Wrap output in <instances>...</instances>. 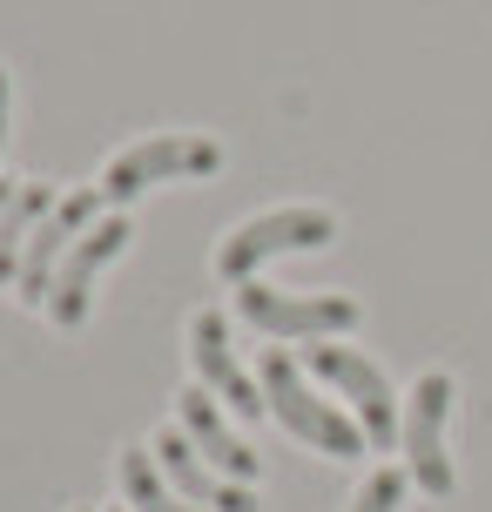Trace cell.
I'll return each mask as SVG.
<instances>
[{"label": "cell", "mask_w": 492, "mask_h": 512, "mask_svg": "<svg viewBox=\"0 0 492 512\" xmlns=\"http://www.w3.org/2000/svg\"><path fill=\"white\" fill-rule=\"evenodd\" d=\"M263 398L284 418V432H297L304 445H317V452H331V459H358L364 452L358 418H344L331 398H317L311 384H304V371H297L284 351H263Z\"/></svg>", "instance_id": "1"}, {"label": "cell", "mask_w": 492, "mask_h": 512, "mask_svg": "<svg viewBox=\"0 0 492 512\" xmlns=\"http://www.w3.org/2000/svg\"><path fill=\"white\" fill-rule=\"evenodd\" d=\"M216 169H223V149L209 135H156V142H135V149H122L108 162L102 196L129 203V196L156 189V182H189V176H216Z\"/></svg>", "instance_id": "2"}, {"label": "cell", "mask_w": 492, "mask_h": 512, "mask_svg": "<svg viewBox=\"0 0 492 512\" xmlns=\"http://www.w3.org/2000/svg\"><path fill=\"white\" fill-rule=\"evenodd\" d=\"M331 236H337L331 209H270V216H250V223L216 250V270H223L230 283H250L270 256H284V250H324Z\"/></svg>", "instance_id": "3"}, {"label": "cell", "mask_w": 492, "mask_h": 512, "mask_svg": "<svg viewBox=\"0 0 492 512\" xmlns=\"http://www.w3.org/2000/svg\"><path fill=\"white\" fill-rule=\"evenodd\" d=\"M102 189H75V196H61V203L34 223V236H27V256H21V277H14V290H21V304H48L54 297V270L68 263V250H75L81 236L102 223Z\"/></svg>", "instance_id": "4"}, {"label": "cell", "mask_w": 492, "mask_h": 512, "mask_svg": "<svg viewBox=\"0 0 492 512\" xmlns=\"http://www.w3.org/2000/svg\"><path fill=\"white\" fill-rule=\"evenodd\" d=\"M311 371L331 384L337 398H351V411H358V432H364V438L391 445V438L405 432V425H398V398H391L385 371L364 358V351H351V344H311Z\"/></svg>", "instance_id": "5"}, {"label": "cell", "mask_w": 492, "mask_h": 512, "mask_svg": "<svg viewBox=\"0 0 492 512\" xmlns=\"http://www.w3.org/2000/svg\"><path fill=\"white\" fill-rule=\"evenodd\" d=\"M236 310L263 337H331V331H351L358 324V304L351 297H297V290H270L257 277L236 290Z\"/></svg>", "instance_id": "6"}, {"label": "cell", "mask_w": 492, "mask_h": 512, "mask_svg": "<svg viewBox=\"0 0 492 512\" xmlns=\"http://www.w3.org/2000/svg\"><path fill=\"white\" fill-rule=\"evenodd\" d=\"M445 418H452V378L445 371H425L412 384V411H405V465H412V479L432 499L452 492V459H445Z\"/></svg>", "instance_id": "7"}, {"label": "cell", "mask_w": 492, "mask_h": 512, "mask_svg": "<svg viewBox=\"0 0 492 512\" xmlns=\"http://www.w3.org/2000/svg\"><path fill=\"white\" fill-rule=\"evenodd\" d=\"M129 216H102L95 230L81 236L75 250H68V263L54 270V297H48V317L61 324V331H75L81 317H88V297H95V277H102L115 256L129 250Z\"/></svg>", "instance_id": "8"}, {"label": "cell", "mask_w": 492, "mask_h": 512, "mask_svg": "<svg viewBox=\"0 0 492 512\" xmlns=\"http://www.w3.org/2000/svg\"><path fill=\"white\" fill-rule=\"evenodd\" d=\"M156 459H162V479L189 499V506H209V512H257V492L250 486H236V479H223L216 465L189 445V432H162L156 438Z\"/></svg>", "instance_id": "9"}, {"label": "cell", "mask_w": 492, "mask_h": 512, "mask_svg": "<svg viewBox=\"0 0 492 512\" xmlns=\"http://www.w3.org/2000/svg\"><path fill=\"white\" fill-rule=\"evenodd\" d=\"M189 358L203 371V391H216L236 418H263V411H270L257 398V384L243 378V364L230 358V324H223L216 310H196V324H189Z\"/></svg>", "instance_id": "10"}, {"label": "cell", "mask_w": 492, "mask_h": 512, "mask_svg": "<svg viewBox=\"0 0 492 512\" xmlns=\"http://www.w3.org/2000/svg\"><path fill=\"white\" fill-rule=\"evenodd\" d=\"M176 411H182V432H189V445H196V452H209V465H216L223 479H236V486H250V479H257V452H250L243 438L223 432L216 398H209L203 384H196V391H182Z\"/></svg>", "instance_id": "11"}, {"label": "cell", "mask_w": 492, "mask_h": 512, "mask_svg": "<svg viewBox=\"0 0 492 512\" xmlns=\"http://www.w3.org/2000/svg\"><path fill=\"white\" fill-rule=\"evenodd\" d=\"M61 203L48 182H21L14 189V203L0 209V283H14L21 277V256H27V236H34V223L48 216V209Z\"/></svg>", "instance_id": "12"}, {"label": "cell", "mask_w": 492, "mask_h": 512, "mask_svg": "<svg viewBox=\"0 0 492 512\" xmlns=\"http://www.w3.org/2000/svg\"><path fill=\"white\" fill-rule=\"evenodd\" d=\"M122 499H129L135 512H203V506H189L176 486H162L149 452H122Z\"/></svg>", "instance_id": "13"}, {"label": "cell", "mask_w": 492, "mask_h": 512, "mask_svg": "<svg viewBox=\"0 0 492 512\" xmlns=\"http://www.w3.org/2000/svg\"><path fill=\"white\" fill-rule=\"evenodd\" d=\"M398 499H405V472H371L351 499V512H398Z\"/></svg>", "instance_id": "14"}, {"label": "cell", "mask_w": 492, "mask_h": 512, "mask_svg": "<svg viewBox=\"0 0 492 512\" xmlns=\"http://www.w3.org/2000/svg\"><path fill=\"white\" fill-rule=\"evenodd\" d=\"M0 142H7V68H0Z\"/></svg>", "instance_id": "15"}, {"label": "cell", "mask_w": 492, "mask_h": 512, "mask_svg": "<svg viewBox=\"0 0 492 512\" xmlns=\"http://www.w3.org/2000/svg\"><path fill=\"white\" fill-rule=\"evenodd\" d=\"M14 189H21V182H0V209H7V203H14Z\"/></svg>", "instance_id": "16"}]
</instances>
